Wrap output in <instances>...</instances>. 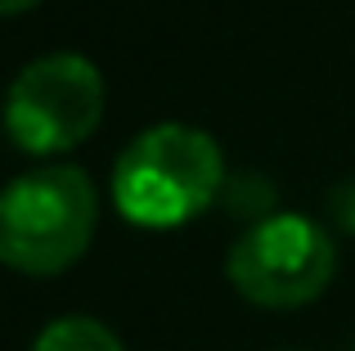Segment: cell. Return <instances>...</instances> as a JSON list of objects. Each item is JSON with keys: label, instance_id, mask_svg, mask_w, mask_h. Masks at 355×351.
<instances>
[{"label": "cell", "instance_id": "obj_7", "mask_svg": "<svg viewBox=\"0 0 355 351\" xmlns=\"http://www.w3.org/2000/svg\"><path fill=\"white\" fill-rule=\"evenodd\" d=\"M41 0H0V14H23V9H36Z\"/></svg>", "mask_w": 355, "mask_h": 351}, {"label": "cell", "instance_id": "obj_2", "mask_svg": "<svg viewBox=\"0 0 355 351\" xmlns=\"http://www.w3.org/2000/svg\"><path fill=\"white\" fill-rule=\"evenodd\" d=\"M99 225V189L81 167L27 171L0 203V257L23 275H59L81 262Z\"/></svg>", "mask_w": 355, "mask_h": 351}, {"label": "cell", "instance_id": "obj_1", "mask_svg": "<svg viewBox=\"0 0 355 351\" xmlns=\"http://www.w3.org/2000/svg\"><path fill=\"white\" fill-rule=\"evenodd\" d=\"M220 185H225L220 144L198 126L162 122L121 149L113 167V203L130 225L171 230L207 212Z\"/></svg>", "mask_w": 355, "mask_h": 351}, {"label": "cell", "instance_id": "obj_4", "mask_svg": "<svg viewBox=\"0 0 355 351\" xmlns=\"http://www.w3.org/2000/svg\"><path fill=\"white\" fill-rule=\"evenodd\" d=\"M104 99V77L86 54H45L27 63L9 86V140L23 153H63L95 135Z\"/></svg>", "mask_w": 355, "mask_h": 351}, {"label": "cell", "instance_id": "obj_6", "mask_svg": "<svg viewBox=\"0 0 355 351\" xmlns=\"http://www.w3.org/2000/svg\"><path fill=\"white\" fill-rule=\"evenodd\" d=\"M329 212H333V221H338L347 234H355V176H351V180H342V185H333Z\"/></svg>", "mask_w": 355, "mask_h": 351}, {"label": "cell", "instance_id": "obj_3", "mask_svg": "<svg viewBox=\"0 0 355 351\" xmlns=\"http://www.w3.org/2000/svg\"><path fill=\"white\" fill-rule=\"evenodd\" d=\"M225 271L234 293L248 298L252 307L288 311L315 302L329 289L333 271H338V248L320 221L279 212V216H261L243 230L239 243L230 248Z\"/></svg>", "mask_w": 355, "mask_h": 351}, {"label": "cell", "instance_id": "obj_5", "mask_svg": "<svg viewBox=\"0 0 355 351\" xmlns=\"http://www.w3.org/2000/svg\"><path fill=\"white\" fill-rule=\"evenodd\" d=\"M32 351H121L117 334L90 316H59L41 329Z\"/></svg>", "mask_w": 355, "mask_h": 351}]
</instances>
